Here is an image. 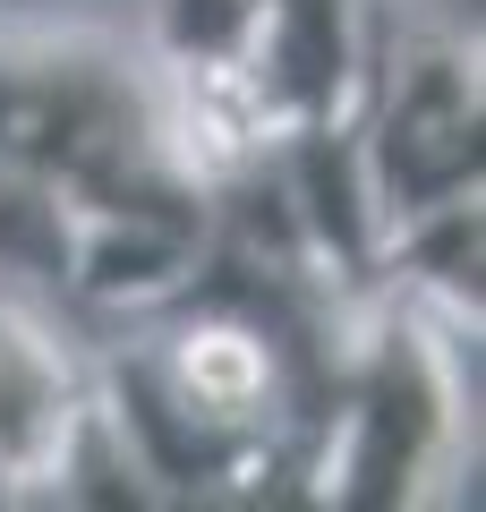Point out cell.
Segmentation results:
<instances>
[{"label": "cell", "mask_w": 486, "mask_h": 512, "mask_svg": "<svg viewBox=\"0 0 486 512\" xmlns=\"http://www.w3.org/2000/svg\"><path fill=\"white\" fill-rule=\"evenodd\" d=\"M231 9H239V0H162L154 43H162L171 60H214L222 35H231Z\"/></svg>", "instance_id": "obj_5"}, {"label": "cell", "mask_w": 486, "mask_h": 512, "mask_svg": "<svg viewBox=\"0 0 486 512\" xmlns=\"http://www.w3.org/2000/svg\"><path fill=\"white\" fill-rule=\"evenodd\" d=\"M94 419L86 325H60L35 291H0V504H60Z\"/></svg>", "instance_id": "obj_4"}, {"label": "cell", "mask_w": 486, "mask_h": 512, "mask_svg": "<svg viewBox=\"0 0 486 512\" xmlns=\"http://www.w3.org/2000/svg\"><path fill=\"white\" fill-rule=\"evenodd\" d=\"M452 316L401 282H367L350 316L342 402L324 436V504L401 512L435 504V478L461 461V376H452Z\"/></svg>", "instance_id": "obj_3"}, {"label": "cell", "mask_w": 486, "mask_h": 512, "mask_svg": "<svg viewBox=\"0 0 486 512\" xmlns=\"http://www.w3.org/2000/svg\"><path fill=\"white\" fill-rule=\"evenodd\" d=\"M478 120V0H359L350 163L376 239L478 197Z\"/></svg>", "instance_id": "obj_2"}, {"label": "cell", "mask_w": 486, "mask_h": 512, "mask_svg": "<svg viewBox=\"0 0 486 512\" xmlns=\"http://www.w3.org/2000/svg\"><path fill=\"white\" fill-rule=\"evenodd\" d=\"M214 239L180 86L154 35L0 18V282L120 316Z\"/></svg>", "instance_id": "obj_1"}]
</instances>
